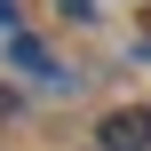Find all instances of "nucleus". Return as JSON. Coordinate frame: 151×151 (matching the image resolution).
<instances>
[{
	"mask_svg": "<svg viewBox=\"0 0 151 151\" xmlns=\"http://www.w3.org/2000/svg\"><path fill=\"white\" fill-rule=\"evenodd\" d=\"M96 151H151V104H119L96 127Z\"/></svg>",
	"mask_w": 151,
	"mask_h": 151,
	"instance_id": "nucleus-1",
	"label": "nucleus"
},
{
	"mask_svg": "<svg viewBox=\"0 0 151 151\" xmlns=\"http://www.w3.org/2000/svg\"><path fill=\"white\" fill-rule=\"evenodd\" d=\"M56 16H96V0H48Z\"/></svg>",
	"mask_w": 151,
	"mask_h": 151,
	"instance_id": "nucleus-2",
	"label": "nucleus"
},
{
	"mask_svg": "<svg viewBox=\"0 0 151 151\" xmlns=\"http://www.w3.org/2000/svg\"><path fill=\"white\" fill-rule=\"evenodd\" d=\"M143 40H151V8H143Z\"/></svg>",
	"mask_w": 151,
	"mask_h": 151,
	"instance_id": "nucleus-3",
	"label": "nucleus"
}]
</instances>
